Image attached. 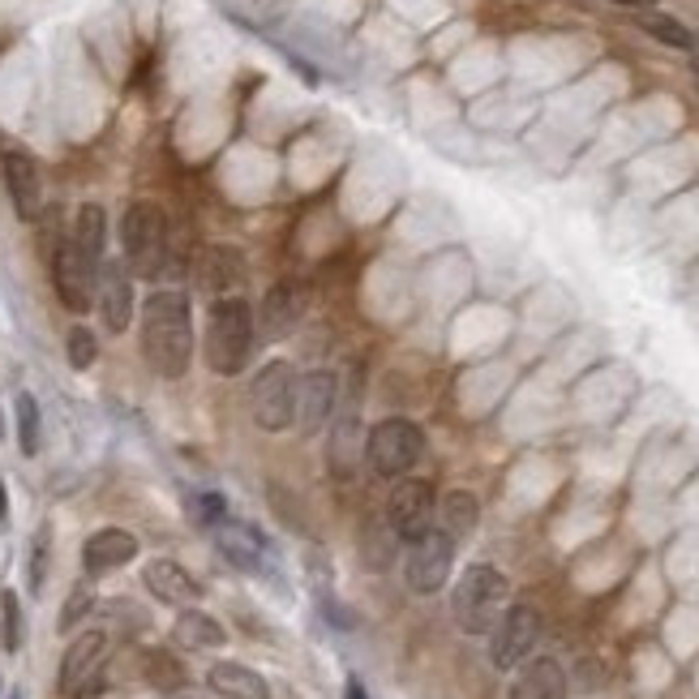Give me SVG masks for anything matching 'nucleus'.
I'll list each match as a JSON object with an SVG mask.
<instances>
[{
  "instance_id": "nucleus-30",
  "label": "nucleus",
  "mask_w": 699,
  "mask_h": 699,
  "mask_svg": "<svg viewBox=\"0 0 699 699\" xmlns=\"http://www.w3.org/2000/svg\"><path fill=\"white\" fill-rule=\"evenodd\" d=\"M65 356H69V365H74V369H90V365H95V356H99L95 331H90V326H74V331H69V340H65Z\"/></svg>"
},
{
  "instance_id": "nucleus-35",
  "label": "nucleus",
  "mask_w": 699,
  "mask_h": 699,
  "mask_svg": "<svg viewBox=\"0 0 699 699\" xmlns=\"http://www.w3.org/2000/svg\"><path fill=\"white\" fill-rule=\"evenodd\" d=\"M610 4H622V9H653L656 0H610Z\"/></svg>"
},
{
  "instance_id": "nucleus-34",
  "label": "nucleus",
  "mask_w": 699,
  "mask_h": 699,
  "mask_svg": "<svg viewBox=\"0 0 699 699\" xmlns=\"http://www.w3.org/2000/svg\"><path fill=\"white\" fill-rule=\"evenodd\" d=\"M344 699H369V696H365V687H360V678H348V687H344Z\"/></svg>"
},
{
  "instance_id": "nucleus-24",
  "label": "nucleus",
  "mask_w": 699,
  "mask_h": 699,
  "mask_svg": "<svg viewBox=\"0 0 699 699\" xmlns=\"http://www.w3.org/2000/svg\"><path fill=\"white\" fill-rule=\"evenodd\" d=\"M173 635L176 644H185V648H219L223 644V626L202 610H180Z\"/></svg>"
},
{
  "instance_id": "nucleus-8",
  "label": "nucleus",
  "mask_w": 699,
  "mask_h": 699,
  "mask_svg": "<svg viewBox=\"0 0 699 699\" xmlns=\"http://www.w3.org/2000/svg\"><path fill=\"white\" fill-rule=\"evenodd\" d=\"M387 524L399 541H421L434 528V485L417 477H399V485L387 498Z\"/></svg>"
},
{
  "instance_id": "nucleus-25",
  "label": "nucleus",
  "mask_w": 699,
  "mask_h": 699,
  "mask_svg": "<svg viewBox=\"0 0 699 699\" xmlns=\"http://www.w3.org/2000/svg\"><path fill=\"white\" fill-rule=\"evenodd\" d=\"M356 446H360L356 417H340L335 430H331V446H326V464H331L335 477H352V468H356Z\"/></svg>"
},
{
  "instance_id": "nucleus-2",
  "label": "nucleus",
  "mask_w": 699,
  "mask_h": 699,
  "mask_svg": "<svg viewBox=\"0 0 699 699\" xmlns=\"http://www.w3.org/2000/svg\"><path fill=\"white\" fill-rule=\"evenodd\" d=\"M254 309L245 297H219L207 318V365L219 378H232L245 369L249 348H254Z\"/></svg>"
},
{
  "instance_id": "nucleus-23",
  "label": "nucleus",
  "mask_w": 699,
  "mask_h": 699,
  "mask_svg": "<svg viewBox=\"0 0 699 699\" xmlns=\"http://www.w3.org/2000/svg\"><path fill=\"white\" fill-rule=\"evenodd\" d=\"M437 515H442V532H446L451 541H464V536L477 528L481 507H477V498H473L468 489H455V493H446V498H442Z\"/></svg>"
},
{
  "instance_id": "nucleus-7",
  "label": "nucleus",
  "mask_w": 699,
  "mask_h": 699,
  "mask_svg": "<svg viewBox=\"0 0 699 699\" xmlns=\"http://www.w3.org/2000/svg\"><path fill=\"white\" fill-rule=\"evenodd\" d=\"M451 563H455V541L442 528H430L421 541H412L408 563H403V579H408L412 592L434 597L437 588H446V579H451Z\"/></svg>"
},
{
  "instance_id": "nucleus-6",
  "label": "nucleus",
  "mask_w": 699,
  "mask_h": 699,
  "mask_svg": "<svg viewBox=\"0 0 699 699\" xmlns=\"http://www.w3.org/2000/svg\"><path fill=\"white\" fill-rule=\"evenodd\" d=\"M292 399H297V374L288 360H270L263 365V374L254 378V391H249V403H254V421L263 425L266 434H279L292 425Z\"/></svg>"
},
{
  "instance_id": "nucleus-37",
  "label": "nucleus",
  "mask_w": 699,
  "mask_h": 699,
  "mask_svg": "<svg viewBox=\"0 0 699 699\" xmlns=\"http://www.w3.org/2000/svg\"><path fill=\"white\" fill-rule=\"evenodd\" d=\"M691 69H696V78H699V52L691 56Z\"/></svg>"
},
{
  "instance_id": "nucleus-28",
  "label": "nucleus",
  "mask_w": 699,
  "mask_h": 699,
  "mask_svg": "<svg viewBox=\"0 0 699 699\" xmlns=\"http://www.w3.org/2000/svg\"><path fill=\"white\" fill-rule=\"evenodd\" d=\"M40 399L31 391L18 395V442H22V455H40Z\"/></svg>"
},
{
  "instance_id": "nucleus-36",
  "label": "nucleus",
  "mask_w": 699,
  "mask_h": 699,
  "mask_svg": "<svg viewBox=\"0 0 699 699\" xmlns=\"http://www.w3.org/2000/svg\"><path fill=\"white\" fill-rule=\"evenodd\" d=\"M4 498H9V493H4V481H0V524H4V507H9Z\"/></svg>"
},
{
  "instance_id": "nucleus-4",
  "label": "nucleus",
  "mask_w": 699,
  "mask_h": 699,
  "mask_svg": "<svg viewBox=\"0 0 699 699\" xmlns=\"http://www.w3.org/2000/svg\"><path fill=\"white\" fill-rule=\"evenodd\" d=\"M121 249L133 275H159L168 258V215L155 202H133L121 219Z\"/></svg>"
},
{
  "instance_id": "nucleus-19",
  "label": "nucleus",
  "mask_w": 699,
  "mask_h": 699,
  "mask_svg": "<svg viewBox=\"0 0 699 699\" xmlns=\"http://www.w3.org/2000/svg\"><path fill=\"white\" fill-rule=\"evenodd\" d=\"M511 699H567V674L554 656H536L528 661L524 674L515 678Z\"/></svg>"
},
{
  "instance_id": "nucleus-10",
  "label": "nucleus",
  "mask_w": 699,
  "mask_h": 699,
  "mask_svg": "<svg viewBox=\"0 0 699 699\" xmlns=\"http://www.w3.org/2000/svg\"><path fill=\"white\" fill-rule=\"evenodd\" d=\"M536 640H541V613L532 610L528 601H520V606H511V610L498 618L493 644H489V661H493L498 669H515V665L536 648Z\"/></svg>"
},
{
  "instance_id": "nucleus-21",
  "label": "nucleus",
  "mask_w": 699,
  "mask_h": 699,
  "mask_svg": "<svg viewBox=\"0 0 699 699\" xmlns=\"http://www.w3.org/2000/svg\"><path fill=\"white\" fill-rule=\"evenodd\" d=\"M211 691L223 699H270V687H266L263 674H254L249 665H236V661H219L207 674Z\"/></svg>"
},
{
  "instance_id": "nucleus-22",
  "label": "nucleus",
  "mask_w": 699,
  "mask_h": 699,
  "mask_svg": "<svg viewBox=\"0 0 699 699\" xmlns=\"http://www.w3.org/2000/svg\"><path fill=\"white\" fill-rule=\"evenodd\" d=\"M69 241H74V249L87 258L95 270L103 266V241H108V215H103V207H78V219H74V228H69Z\"/></svg>"
},
{
  "instance_id": "nucleus-9",
  "label": "nucleus",
  "mask_w": 699,
  "mask_h": 699,
  "mask_svg": "<svg viewBox=\"0 0 699 699\" xmlns=\"http://www.w3.org/2000/svg\"><path fill=\"white\" fill-rule=\"evenodd\" d=\"M103 661H108V635L103 631H82L69 653L60 661V696L82 699L103 687Z\"/></svg>"
},
{
  "instance_id": "nucleus-11",
  "label": "nucleus",
  "mask_w": 699,
  "mask_h": 699,
  "mask_svg": "<svg viewBox=\"0 0 699 699\" xmlns=\"http://www.w3.org/2000/svg\"><path fill=\"white\" fill-rule=\"evenodd\" d=\"M95 275L99 270L74 249V241L60 236L56 249H52V284H56V297L65 301V309H74V313L90 309V301H95Z\"/></svg>"
},
{
  "instance_id": "nucleus-32",
  "label": "nucleus",
  "mask_w": 699,
  "mask_h": 699,
  "mask_svg": "<svg viewBox=\"0 0 699 699\" xmlns=\"http://www.w3.org/2000/svg\"><path fill=\"white\" fill-rule=\"evenodd\" d=\"M95 606V592H90V584H78L74 592H69V601H65V610H60V631H74L82 618L90 613Z\"/></svg>"
},
{
  "instance_id": "nucleus-33",
  "label": "nucleus",
  "mask_w": 699,
  "mask_h": 699,
  "mask_svg": "<svg viewBox=\"0 0 699 699\" xmlns=\"http://www.w3.org/2000/svg\"><path fill=\"white\" fill-rule=\"evenodd\" d=\"M44 575H47V528H40L35 545H31V592H44Z\"/></svg>"
},
{
  "instance_id": "nucleus-31",
  "label": "nucleus",
  "mask_w": 699,
  "mask_h": 699,
  "mask_svg": "<svg viewBox=\"0 0 699 699\" xmlns=\"http://www.w3.org/2000/svg\"><path fill=\"white\" fill-rule=\"evenodd\" d=\"M189 515H193L198 524L219 528L228 520V502H223L219 493H193V498H189Z\"/></svg>"
},
{
  "instance_id": "nucleus-5",
  "label": "nucleus",
  "mask_w": 699,
  "mask_h": 699,
  "mask_svg": "<svg viewBox=\"0 0 699 699\" xmlns=\"http://www.w3.org/2000/svg\"><path fill=\"white\" fill-rule=\"evenodd\" d=\"M421 451H425L421 425H412V421H403V417H391V421L374 425V434L365 442L369 468H374L378 477H403L408 468H417Z\"/></svg>"
},
{
  "instance_id": "nucleus-3",
  "label": "nucleus",
  "mask_w": 699,
  "mask_h": 699,
  "mask_svg": "<svg viewBox=\"0 0 699 699\" xmlns=\"http://www.w3.org/2000/svg\"><path fill=\"white\" fill-rule=\"evenodd\" d=\"M507 597H511V584L507 575L489 563H477L459 575L455 592H451V613L459 622V631L468 635H489L498 626V618L507 613Z\"/></svg>"
},
{
  "instance_id": "nucleus-26",
  "label": "nucleus",
  "mask_w": 699,
  "mask_h": 699,
  "mask_svg": "<svg viewBox=\"0 0 699 699\" xmlns=\"http://www.w3.org/2000/svg\"><path fill=\"white\" fill-rule=\"evenodd\" d=\"M640 26L653 35V40H661L665 47H678V52H696V35L678 22V18H669V13H644L640 18Z\"/></svg>"
},
{
  "instance_id": "nucleus-20",
  "label": "nucleus",
  "mask_w": 699,
  "mask_h": 699,
  "mask_svg": "<svg viewBox=\"0 0 699 699\" xmlns=\"http://www.w3.org/2000/svg\"><path fill=\"white\" fill-rule=\"evenodd\" d=\"M219 536V554L232 563V567L241 570H263V558H266V541L258 536V528L249 524H232V520H223L215 528Z\"/></svg>"
},
{
  "instance_id": "nucleus-27",
  "label": "nucleus",
  "mask_w": 699,
  "mask_h": 699,
  "mask_svg": "<svg viewBox=\"0 0 699 699\" xmlns=\"http://www.w3.org/2000/svg\"><path fill=\"white\" fill-rule=\"evenodd\" d=\"M142 674H146V683L159 687V691H180V687H185V669H180V661H176L173 653H146Z\"/></svg>"
},
{
  "instance_id": "nucleus-15",
  "label": "nucleus",
  "mask_w": 699,
  "mask_h": 699,
  "mask_svg": "<svg viewBox=\"0 0 699 699\" xmlns=\"http://www.w3.org/2000/svg\"><path fill=\"white\" fill-rule=\"evenodd\" d=\"M4 185H9L18 219L35 223L44 211V176H40V164L26 151H4Z\"/></svg>"
},
{
  "instance_id": "nucleus-12",
  "label": "nucleus",
  "mask_w": 699,
  "mask_h": 699,
  "mask_svg": "<svg viewBox=\"0 0 699 699\" xmlns=\"http://www.w3.org/2000/svg\"><path fill=\"white\" fill-rule=\"evenodd\" d=\"M335 395H340L335 374L313 369L306 378H297V399H292V425H297V434L301 437L322 434V425L335 417Z\"/></svg>"
},
{
  "instance_id": "nucleus-29",
  "label": "nucleus",
  "mask_w": 699,
  "mask_h": 699,
  "mask_svg": "<svg viewBox=\"0 0 699 699\" xmlns=\"http://www.w3.org/2000/svg\"><path fill=\"white\" fill-rule=\"evenodd\" d=\"M0 648L4 653H18L22 648V601L13 588L0 592Z\"/></svg>"
},
{
  "instance_id": "nucleus-16",
  "label": "nucleus",
  "mask_w": 699,
  "mask_h": 699,
  "mask_svg": "<svg viewBox=\"0 0 699 699\" xmlns=\"http://www.w3.org/2000/svg\"><path fill=\"white\" fill-rule=\"evenodd\" d=\"M241 279H245V263H241V254L228 249V245L202 249L198 263H193V284H198L207 297H228L232 288H241Z\"/></svg>"
},
{
  "instance_id": "nucleus-14",
  "label": "nucleus",
  "mask_w": 699,
  "mask_h": 699,
  "mask_svg": "<svg viewBox=\"0 0 699 699\" xmlns=\"http://www.w3.org/2000/svg\"><path fill=\"white\" fill-rule=\"evenodd\" d=\"M301 313H306V284L301 279H279L263 297V313H258L254 326L263 331V340H288L297 331Z\"/></svg>"
},
{
  "instance_id": "nucleus-18",
  "label": "nucleus",
  "mask_w": 699,
  "mask_h": 699,
  "mask_svg": "<svg viewBox=\"0 0 699 699\" xmlns=\"http://www.w3.org/2000/svg\"><path fill=\"white\" fill-rule=\"evenodd\" d=\"M142 579H146L151 597H159L164 606H189V601L198 597L193 575L180 567V563H173V558H155V563H146Z\"/></svg>"
},
{
  "instance_id": "nucleus-13",
  "label": "nucleus",
  "mask_w": 699,
  "mask_h": 699,
  "mask_svg": "<svg viewBox=\"0 0 699 699\" xmlns=\"http://www.w3.org/2000/svg\"><path fill=\"white\" fill-rule=\"evenodd\" d=\"M95 306H99V318L112 335H121L130 326L133 318V279H130V266L125 263H108L99 266L95 275Z\"/></svg>"
},
{
  "instance_id": "nucleus-17",
  "label": "nucleus",
  "mask_w": 699,
  "mask_h": 699,
  "mask_svg": "<svg viewBox=\"0 0 699 699\" xmlns=\"http://www.w3.org/2000/svg\"><path fill=\"white\" fill-rule=\"evenodd\" d=\"M137 558V536L125 528H99L82 545V567L87 575H108V570L125 567Z\"/></svg>"
},
{
  "instance_id": "nucleus-1",
  "label": "nucleus",
  "mask_w": 699,
  "mask_h": 699,
  "mask_svg": "<svg viewBox=\"0 0 699 699\" xmlns=\"http://www.w3.org/2000/svg\"><path fill=\"white\" fill-rule=\"evenodd\" d=\"M142 356L159 378H180L193 360V313L189 297L155 292L142 306Z\"/></svg>"
},
{
  "instance_id": "nucleus-38",
  "label": "nucleus",
  "mask_w": 699,
  "mask_h": 699,
  "mask_svg": "<svg viewBox=\"0 0 699 699\" xmlns=\"http://www.w3.org/2000/svg\"><path fill=\"white\" fill-rule=\"evenodd\" d=\"M0 437H4V417H0Z\"/></svg>"
}]
</instances>
